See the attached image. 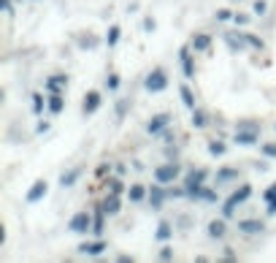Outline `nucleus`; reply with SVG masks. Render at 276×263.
<instances>
[{"mask_svg": "<svg viewBox=\"0 0 276 263\" xmlns=\"http://www.w3.org/2000/svg\"><path fill=\"white\" fill-rule=\"evenodd\" d=\"M170 236H173V225H170V222H160V225H157V234H154V239H157V241H168Z\"/></svg>", "mask_w": 276, "mask_h": 263, "instance_id": "4be33fe9", "label": "nucleus"}, {"mask_svg": "<svg viewBox=\"0 0 276 263\" xmlns=\"http://www.w3.org/2000/svg\"><path fill=\"white\" fill-rule=\"evenodd\" d=\"M247 41H249V47L257 49V52H263V49H265V41H263V38H257V35H252V33H247Z\"/></svg>", "mask_w": 276, "mask_h": 263, "instance_id": "7c9ffc66", "label": "nucleus"}, {"mask_svg": "<svg viewBox=\"0 0 276 263\" xmlns=\"http://www.w3.org/2000/svg\"><path fill=\"white\" fill-rule=\"evenodd\" d=\"M103 250H108V244H106L103 239H98V241H84V244H79V255H89V258L103 255Z\"/></svg>", "mask_w": 276, "mask_h": 263, "instance_id": "1a4fd4ad", "label": "nucleus"}, {"mask_svg": "<svg viewBox=\"0 0 276 263\" xmlns=\"http://www.w3.org/2000/svg\"><path fill=\"white\" fill-rule=\"evenodd\" d=\"M46 109L52 111V114H60V111L65 109V98L60 93H49V100H46Z\"/></svg>", "mask_w": 276, "mask_h": 263, "instance_id": "6ab92c4d", "label": "nucleus"}, {"mask_svg": "<svg viewBox=\"0 0 276 263\" xmlns=\"http://www.w3.org/2000/svg\"><path fill=\"white\" fill-rule=\"evenodd\" d=\"M233 141H235L238 146H252V144H257V141H260V125H257V122H238Z\"/></svg>", "mask_w": 276, "mask_h": 263, "instance_id": "f257e3e1", "label": "nucleus"}, {"mask_svg": "<svg viewBox=\"0 0 276 263\" xmlns=\"http://www.w3.org/2000/svg\"><path fill=\"white\" fill-rule=\"evenodd\" d=\"M225 44L230 47V52H233V54L244 52V49L249 47V41H247V33H228V35H225Z\"/></svg>", "mask_w": 276, "mask_h": 263, "instance_id": "6e6552de", "label": "nucleus"}, {"mask_svg": "<svg viewBox=\"0 0 276 263\" xmlns=\"http://www.w3.org/2000/svg\"><path fill=\"white\" fill-rule=\"evenodd\" d=\"M119 35H122V30H119L117 24H111V27H108V33H106V47L108 49H114L119 44Z\"/></svg>", "mask_w": 276, "mask_h": 263, "instance_id": "5701e85b", "label": "nucleus"}, {"mask_svg": "<svg viewBox=\"0 0 276 263\" xmlns=\"http://www.w3.org/2000/svg\"><path fill=\"white\" fill-rule=\"evenodd\" d=\"M46 100H49V98H43L41 93H36V95H33V111H36V114H41L43 106H46Z\"/></svg>", "mask_w": 276, "mask_h": 263, "instance_id": "c756f323", "label": "nucleus"}, {"mask_svg": "<svg viewBox=\"0 0 276 263\" xmlns=\"http://www.w3.org/2000/svg\"><path fill=\"white\" fill-rule=\"evenodd\" d=\"M168 125H170V114H165V111H163V114H154V117L149 120L147 130H149L152 136H157V133H163V130L168 128Z\"/></svg>", "mask_w": 276, "mask_h": 263, "instance_id": "9d476101", "label": "nucleus"}, {"mask_svg": "<svg viewBox=\"0 0 276 263\" xmlns=\"http://www.w3.org/2000/svg\"><path fill=\"white\" fill-rule=\"evenodd\" d=\"M108 171H111V163H103V166H98V176H106Z\"/></svg>", "mask_w": 276, "mask_h": 263, "instance_id": "37998d69", "label": "nucleus"}, {"mask_svg": "<svg viewBox=\"0 0 276 263\" xmlns=\"http://www.w3.org/2000/svg\"><path fill=\"white\" fill-rule=\"evenodd\" d=\"M233 22H235V24H241V27H244V24L249 22V17H247V14H235V17H233Z\"/></svg>", "mask_w": 276, "mask_h": 263, "instance_id": "79ce46f5", "label": "nucleus"}, {"mask_svg": "<svg viewBox=\"0 0 276 263\" xmlns=\"http://www.w3.org/2000/svg\"><path fill=\"white\" fill-rule=\"evenodd\" d=\"M100 206H103V212H106V215H117V212L122 209V206H119V195L117 193H108L106 201H103Z\"/></svg>", "mask_w": 276, "mask_h": 263, "instance_id": "412c9836", "label": "nucleus"}, {"mask_svg": "<svg viewBox=\"0 0 276 263\" xmlns=\"http://www.w3.org/2000/svg\"><path fill=\"white\" fill-rule=\"evenodd\" d=\"M127 198H130V204H141L144 198H149V190L144 185H130L127 187Z\"/></svg>", "mask_w": 276, "mask_h": 263, "instance_id": "dca6fc26", "label": "nucleus"}, {"mask_svg": "<svg viewBox=\"0 0 276 263\" xmlns=\"http://www.w3.org/2000/svg\"><path fill=\"white\" fill-rule=\"evenodd\" d=\"M179 95H182V103L187 106V109H195V95H192V90H190L187 84L179 87Z\"/></svg>", "mask_w": 276, "mask_h": 263, "instance_id": "b1692460", "label": "nucleus"}, {"mask_svg": "<svg viewBox=\"0 0 276 263\" xmlns=\"http://www.w3.org/2000/svg\"><path fill=\"white\" fill-rule=\"evenodd\" d=\"M0 3H3V11H6L8 17H11V14H14V6H11V0H0Z\"/></svg>", "mask_w": 276, "mask_h": 263, "instance_id": "c03bdc74", "label": "nucleus"}, {"mask_svg": "<svg viewBox=\"0 0 276 263\" xmlns=\"http://www.w3.org/2000/svg\"><path fill=\"white\" fill-rule=\"evenodd\" d=\"M230 179H238V168H222V171H217V185L230 182Z\"/></svg>", "mask_w": 276, "mask_h": 263, "instance_id": "a878e982", "label": "nucleus"}, {"mask_svg": "<svg viewBox=\"0 0 276 263\" xmlns=\"http://www.w3.org/2000/svg\"><path fill=\"white\" fill-rule=\"evenodd\" d=\"M225 152H228V146H225L222 141H209V155H214V158H222Z\"/></svg>", "mask_w": 276, "mask_h": 263, "instance_id": "bb28decb", "label": "nucleus"}, {"mask_svg": "<svg viewBox=\"0 0 276 263\" xmlns=\"http://www.w3.org/2000/svg\"><path fill=\"white\" fill-rule=\"evenodd\" d=\"M103 217H106V212H103V206H98V209L92 212V234L98 236H103V225H106V220H103Z\"/></svg>", "mask_w": 276, "mask_h": 263, "instance_id": "f3484780", "label": "nucleus"}, {"mask_svg": "<svg viewBox=\"0 0 276 263\" xmlns=\"http://www.w3.org/2000/svg\"><path fill=\"white\" fill-rule=\"evenodd\" d=\"M206 179H209V171L206 168H192L184 176V190H187L190 198H200V190L206 187Z\"/></svg>", "mask_w": 276, "mask_h": 263, "instance_id": "f03ea898", "label": "nucleus"}, {"mask_svg": "<svg viewBox=\"0 0 276 263\" xmlns=\"http://www.w3.org/2000/svg\"><path fill=\"white\" fill-rule=\"evenodd\" d=\"M125 111H127V100H119V103H117V117L119 120L125 117Z\"/></svg>", "mask_w": 276, "mask_h": 263, "instance_id": "a19ab883", "label": "nucleus"}, {"mask_svg": "<svg viewBox=\"0 0 276 263\" xmlns=\"http://www.w3.org/2000/svg\"><path fill=\"white\" fill-rule=\"evenodd\" d=\"M265 212H268V217H274V215H276V198H274V201H268V206H265Z\"/></svg>", "mask_w": 276, "mask_h": 263, "instance_id": "a18cd8bd", "label": "nucleus"}, {"mask_svg": "<svg viewBox=\"0 0 276 263\" xmlns=\"http://www.w3.org/2000/svg\"><path fill=\"white\" fill-rule=\"evenodd\" d=\"M252 11L257 14V17H263V14L268 11V3H265V0H255V6H252Z\"/></svg>", "mask_w": 276, "mask_h": 263, "instance_id": "72a5a7b5", "label": "nucleus"}, {"mask_svg": "<svg viewBox=\"0 0 276 263\" xmlns=\"http://www.w3.org/2000/svg\"><path fill=\"white\" fill-rule=\"evenodd\" d=\"M238 231H241V234H247V236L263 234V231H265V222L263 220H241L238 222Z\"/></svg>", "mask_w": 276, "mask_h": 263, "instance_id": "4468645a", "label": "nucleus"}, {"mask_svg": "<svg viewBox=\"0 0 276 263\" xmlns=\"http://www.w3.org/2000/svg\"><path fill=\"white\" fill-rule=\"evenodd\" d=\"M154 30H157V22L152 17H147L144 19V33H154Z\"/></svg>", "mask_w": 276, "mask_h": 263, "instance_id": "4c0bfd02", "label": "nucleus"}, {"mask_svg": "<svg viewBox=\"0 0 276 263\" xmlns=\"http://www.w3.org/2000/svg\"><path fill=\"white\" fill-rule=\"evenodd\" d=\"M79 176H82V168H68L63 171V176H60V187H73L79 182Z\"/></svg>", "mask_w": 276, "mask_h": 263, "instance_id": "a211bd4d", "label": "nucleus"}, {"mask_svg": "<svg viewBox=\"0 0 276 263\" xmlns=\"http://www.w3.org/2000/svg\"><path fill=\"white\" fill-rule=\"evenodd\" d=\"M263 155L265 158H276V144H263Z\"/></svg>", "mask_w": 276, "mask_h": 263, "instance_id": "ea45409f", "label": "nucleus"}, {"mask_svg": "<svg viewBox=\"0 0 276 263\" xmlns=\"http://www.w3.org/2000/svg\"><path fill=\"white\" fill-rule=\"evenodd\" d=\"M190 122H192V128H206V122H209V120H206V114L200 109H192V120H190Z\"/></svg>", "mask_w": 276, "mask_h": 263, "instance_id": "cd10ccee", "label": "nucleus"}, {"mask_svg": "<svg viewBox=\"0 0 276 263\" xmlns=\"http://www.w3.org/2000/svg\"><path fill=\"white\" fill-rule=\"evenodd\" d=\"M82 47H89V49H95V47H98V41H95V38H82Z\"/></svg>", "mask_w": 276, "mask_h": 263, "instance_id": "49530a36", "label": "nucleus"}, {"mask_svg": "<svg viewBox=\"0 0 276 263\" xmlns=\"http://www.w3.org/2000/svg\"><path fill=\"white\" fill-rule=\"evenodd\" d=\"M200 201H206V204H214V201H217V193H214L212 187H203V190H200Z\"/></svg>", "mask_w": 276, "mask_h": 263, "instance_id": "2f4dec72", "label": "nucleus"}, {"mask_svg": "<svg viewBox=\"0 0 276 263\" xmlns=\"http://www.w3.org/2000/svg\"><path fill=\"white\" fill-rule=\"evenodd\" d=\"M46 130H49V122H38L36 125V133H46Z\"/></svg>", "mask_w": 276, "mask_h": 263, "instance_id": "de8ad7c7", "label": "nucleus"}, {"mask_svg": "<svg viewBox=\"0 0 276 263\" xmlns=\"http://www.w3.org/2000/svg\"><path fill=\"white\" fill-rule=\"evenodd\" d=\"M68 87V76L65 73H54V76H49L46 82H43V90L46 93H60V90Z\"/></svg>", "mask_w": 276, "mask_h": 263, "instance_id": "ddd939ff", "label": "nucleus"}, {"mask_svg": "<svg viewBox=\"0 0 276 263\" xmlns=\"http://www.w3.org/2000/svg\"><path fill=\"white\" fill-rule=\"evenodd\" d=\"M68 228H71L73 234H87V231H92V215H89V212H76V215L71 217V222H68Z\"/></svg>", "mask_w": 276, "mask_h": 263, "instance_id": "39448f33", "label": "nucleus"}, {"mask_svg": "<svg viewBox=\"0 0 276 263\" xmlns=\"http://www.w3.org/2000/svg\"><path fill=\"white\" fill-rule=\"evenodd\" d=\"M179 174H182V166H179V163H163V166H157V168L152 171L154 182H160V185H170V182H176Z\"/></svg>", "mask_w": 276, "mask_h": 263, "instance_id": "7ed1b4c3", "label": "nucleus"}, {"mask_svg": "<svg viewBox=\"0 0 276 263\" xmlns=\"http://www.w3.org/2000/svg\"><path fill=\"white\" fill-rule=\"evenodd\" d=\"M46 193H49V182L46 179H36L33 187L27 190V195H24V201H27V204H38V201L46 198Z\"/></svg>", "mask_w": 276, "mask_h": 263, "instance_id": "423d86ee", "label": "nucleus"}, {"mask_svg": "<svg viewBox=\"0 0 276 263\" xmlns=\"http://www.w3.org/2000/svg\"><path fill=\"white\" fill-rule=\"evenodd\" d=\"M108 190H111V193H122V190H125V182L122 179H108Z\"/></svg>", "mask_w": 276, "mask_h": 263, "instance_id": "473e14b6", "label": "nucleus"}, {"mask_svg": "<svg viewBox=\"0 0 276 263\" xmlns=\"http://www.w3.org/2000/svg\"><path fill=\"white\" fill-rule=\"evenodd\" d=\"M225 258H228V261H235V252L230 250V247H225Z\"/></svg>", "mask_w": 276, "mask_h": 263, "instance_id": "09e8293b", "label": "nucleus"}, {"mask_svg": "<svg viewBox=\"0 0 276 263\" xmlns=\"http://www.w3.org/2000/svg\"><path fill=\"white\" fill-rule=\"evenodd\" d=\"M238 206H241V204H238V201L233 198V195H230V198H228V201H225V204H222V217H225V220H230V217L235 215V209H238Z\"/></svg>", "mask_w": 276, "mask_h": 263, "instance_id": "393cba45", "label": "nucleus"}, {"mask_svg": "<svg viewBox=\"0 0 276 263\" xmlns=\"http://www.w3.org/2000/svg\"><path fill=\"white\" fill-rule=\"evenodd\" d=\"M144 87H147V93H163V90L168 87V76H165V71L163 68H154L152 73L144 79Z\"/></svg>", "mask_w": 276, "mask_h": 263, "instance_id": "20e7f679", "label": "nucleus"}, {"mask_svg": "<svg viewBox=\"0 0 276 263\" xmlns=\"http://www.w3.org/2000/svg\"><path fill=\"white\" fill-rule=\"evenodd\" d=\"M106 90H111V93H114V90H119V76H117V73H111V76L106 79Z\"/></svg>", "mask_w": 276, "mask_h": 263, "instance_id": "c9c22d12", "label": "nucleus"}, {"mask_svg": "<svg viewBox=\"0 0 276 263\" xmlns=\"http://www.w3.org/2000/svg\"><path fill=\"white\" fill-rule=\"evenodd\" d=\"M225 234H228L225 217H222V220H212V222H209V236H212V239H222Z\"/></svg>", "mask_w": 276, "mask_h": 263, "instance_id": "aec40b11", "label": "nucleus"}, {"mask_svg": "<svg viewBox=\"0 0 276 263\" xmlns=\"http://www.w3.org/2000/svg\"><path fill=\"white\" fill-rule=\"evenodd\" d=\"M165 185H160V182H154L152 190H149V204H152V209H163V201H165Z\"/></svg>", "mask_w": 276, "mask_h": 263, "instance_id": "f8f14e48", "label": "nucleus"}, {"mask_svg": "<svg viewBox=\"0 0 276 263\" xmlns=\"http://www.w3.org/2000/svg\"><path fill=\"white\" fill-rule=\"evenodd\" d=\"M179 63H182L184 79H195V60H192V47H184L179 52Z\"/></svg>", "mask_w": 276, "mask_h": 263, "instance_id": "0eeeda50", "label": "nucleus"}, {"mask_svg": "<svg viewBox=\"0 0 276 263\" xmlns=\"http://www.w3.org/2000/svg\"><path fill=\"white\" fill-rule=\"evenodd\" d=\"M160 261H173V247L165 244L163 250H160Z\"/></svg>", "mask_w": 276, "mask_h": 263, "instance_id": "e433bc0d", "label": "nucleus"}, {"mask_svg": "<svg viewBox=\"0 0 276 263\" xmlns=\"http://www.w3.org/2000/svg\"><path fill=\"white\" fill-rule=\"evenodd\" d=\"M249 195H252V185H241L238 190H235V193H233V198L238 201V204H244V201H247Z\"/></svg>", "mask_w": 276, "mask_h": 263, "instance_id": "c85d7f7f", "label": "nucleus"}, {"mask_svg": "<svg viewBox=\"0 0 276 263\" xmlns=\"http://www.w3.org/2000/svg\"><path fill=\"white\" fill-rule=\"evenodd\" d=\"M233 17H235V14L230 11V8H219V11H217V22H228V19H233Z\"/></svg>", "mask_w": 276, "mask_h": 263, "instance_id": "f704fd0d", "label": "nucleus"}, {"mask_svg": "<svg viewBox=\"0 0 276 263\" xmlns=\"http://www.w3.org/2000/svg\"><path fill=\"white\" fill-rule=\"evenodd\" d=\"M100 103H103V98H100V93H87L84 95V103H82V111H84V117H87V114H95V111L100 109Z\"/></svg>", "mask_w": 276, "mask_h": 263, "instance_id": "9b49d317", "label": "nucleus"}, {"mask_svg": "<svg viewBox=\"0 0 276 263\" xmlns=\"http://www.w3.org/2000/svg\"><path fill=\"white\" fill-rule=\"evenodd\" d=\"M190 47H192V52H206V49L212 47V35L195 33V35H192V41H190Z\"/></svg>", "mask_w": 276, "mask_h": 263, "instance_id": "2eb2a0df", "label": "nucleus"}, {"mask_svg": "<svg viewBox=\"0 0 276 263\" xmlns=\"http://www.w3.org/2000/svg\"><path fill=\"white\" fill-rule=\"evenodd\" d=\"M274 198H276V182L263 193V201H265V204H268V201H274Z\"/></svg>", "mask_w": 276, "mask_h": 263, "instance_id": "58836bf2", "label": "nucleus"}]
</instances>
